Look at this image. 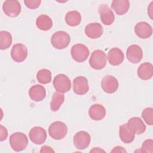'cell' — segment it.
I'll return each mask as SVG.
<instances>
[{
    "mask_svg": "<svg viewBox=\"0 0 153 153\" xmlns=\"http://www.w3.org/2000/svg\"><path fill=\"white\" fill-rule=\"evenodd\" d=\"M98 11L103 24L106 26L112 25L115 20L113 11L106 4H102L99 7Z\"/></svg>",
    "mask_w": 153,
    "mask_h": 153,
    "instance_id": "14",
    "label": "cell"
},
{
    "mask_svg": "<svg viewBox=\"0 0 153 153\" xmlns=\"http://www.w3.org/2000/svg\"><path fill=\"white\" fill-rule=\"evenodd\" d=\"M29 136L33 143L41 145L44 143L47 139V132L42 127L36 126L30 129Z\"/></svg>",
    "mask_w": 153,
    "mask_h": 153,
    "instance_id": "10",
    "label": "cell"
},
{
    "mask_svg": "<svg viewBox=\"0 0 153 153\" xmlns=\"http://www.w3.org/2000/svg\"><path fill=\"white\" fill-rule=\"evenodd\" d=\"M134 32L140 38L146 39L152 35V28L148 23L140 22L135 25Z\"/></svg>",
    "mask_w": 153,
    "mask_h": 153,
    "instance_id": "16",
    "label": "cell"
},
{
    "mask_svg": "<svg viewBox=\"0 0 153 153\" xmlns=\"http://www.w3.org/2000/svg\"><path fill=\"white\" fill-rule=\"evenodd\" d=\"M10 145L11 148L16 151L20 152L24 150L28 143V139L26 135L21 132H16L10 136Z\"/></svg>",
    "mask_w": 153,
    "mask_h": 153,
    "instance_id": "1",
    "label": "cell"
},
{
    "mask_svg": "<svg viewBox=\"0 0 153 153\" xmlns=\"http://www.w3.org/2000/svg\"><path fill=\"white\" fill-rule=\"evenodd\" d=\"M72 59L77 62H84L89 56L90 51L87 47L84 44H76L72 46L71 50Z\"/></svg>",
    "mask_w": 153,
    "mask_h": 153,
    "instance_id": "6",
    "label": "cell"
},
{
    "mask_svg": "<svg viewBox=\"0 0 153 153\" xmlns=\"http://www.w3.org/2000/svg\"><path fill=\"white\" fill-rule=\"evenodd\" d=\"M89 90L87 79L83 76H78L73 81V90L78 95L86 94Z\"/></svg>",
    "mask_w": 153,
    "mask_h": 153,
    "instance_id": "13",
    "label": "cell"
},
{
    "mask_svg": "<svg viewBox=\"0 0 153 153\" xmlns=\"http://www.w3.org/2000/svg\"><path fill=\"white\" fill-rule=\"evenodd\" d=\"M126 56L127 60L131 63H137L142 59V50L138 45H131L127 49Z\"/></svg>",
    "mask_w": 153,
    "mask_h": 153,
    "instance_id": "11",
    "label": "cell"
},
{
    "mask_svg": "<svg viewBox=\"0 0 153 153\" xmlns=\"http://www.w3.org/2000/svg\"><path fill=\"white\" fill-rule=\"evenodd\" d=\"M91 140V137L88 133L85 131L77 132L74 136L73 142L76 148L82 150L87 148Z\"/></svg>",
    "mask_w": 153,
    "mask_h": 153,
    "instance_id": "8",
    "label": "cell"
},
{
    "mask_svg": "<svg viewBox=\"0 0 153 153\" xmlns=\"http://www.w3.org/2000/svg\"><path fill=\"white\" fill-rule=\"evenodd\" d=\"M142 117L149 126L153 124V109L152 108H146L142 112Z\"/></svg>",
    "mask_w": 153,
    "mask_h": 153,
    "instance_id": "29",
    "label": "cell"
},
{
    "mask_svg": "<svg viewBox=\"0 0 153 153\" xmlns=\"http://www.w3.org/2000/svg\"><path fill=\"white\" fill-rule=\"evenodd\" d=\"M106 58L111 65L117 66L123 62L124 56L123 52L120 48L115 47L108 51Z\"/></svg>",
    "mask_w": 153,
    "mask_h": 153,
    "instance_id": "17",
    "label": "cell"
},
{
    "mask_svg": "<svg viewBox=\"0 0 153 153\" xmlns=\"http://www.w3.org/2000/svg\"><path fill=\"white\" fill-rule=\"evenodd\" d=\"M53 86L57 92L65 93L71 90V81L67 75L60 74L54 77Z\"/></svg>",
    "mask_w": 153,
    "mask_h": 153,
    "instance_id": "5",
    "label": "cell"
},
{
    "mask_svg": "<svg viewBox=\"0 0 153 153\" xmlns=\"http://www.w3.org/2000/svg\"><path fill=\"white\" fill-rule=\"evenodd\" d=\"M140 152H153V140L152 139H147L145 140L142 145Z\"/></svg>",
    "mask_w": 153,
    "mask_h": 153,
    "instance_id": "30",
    "label": "cell"
},
{
    "mask_svg": "<svg viewBox=\"0 0 153 153\" xmlns=\"http://www.w3.org/2000/svg\"><path fill=\"white\" fill-rule=\"evenodd\" d=\"M25 5L29 9L37 8L41 4V1L40 0H25L24 1Z\"/></svg>",
    "mask_w": 153,
    "mask_h": 153,
    "instance_id": "31",
    "label": "cell"
},
{
    "mask_svg": "<svg viewBox=\"0 0 153 153\" xmlns=\"http://www.w3.org/2000/svg\"><path fill=\"white\" fill-rule=\"evenodd\" d=\"M89 117L94 121H100L103 119L106 115V109L100 104H94L90 106L88 110Z\"/></svg>",
    "mask_w": 153,
    "mask_h": 153,
    "instance_id": "19",
    "label": "cell"
},
{
    "mask_svg": "<svg viewBox=\"0 0 153 153\" xmlns=\"http://www.w3.org/2000/svg\"><path fill=\"white\" fill-rule=\"evenodd\" d=\"M8 131L7 128L2 125L0 126V140L3 141L7 138Z\"/></svg>",
    "mask_w": 153,
    "mask_h": 153,
    "instance_id": "32",
    "label": "cell"
},
{
    "mask_svg": "<svg viewBox=\"0 0 153 153\" xmlns=\"http://www.w3.org/2000/svg\"><path fill=\"white\" fill-rule=\"evenodd\" d=\"M81 21V16L77 11H71L65 16V22L70 26H76Z\"/></svg>",
    "mask_w": 153,
    "mask_h": 153,
    "instance_id": "25",
    "label": "cell"
},
{
    "mask_svg": "<svg viewBox=\"0 0 153 153\" xmlns=\"http://www.w3.org/2000/svg\"><path fill=\"white\" fill-rule=\"evenodd\" d=\"M126 150L122 146H117L113 148L111 152H126Z\"/></svg>",
    "mask_w": 153,
    "mask_h": 153,
    "instance_id": "33",
    "label": "cell"
},
{
    "mask_svg": "<svg viewBox=\"0 0 153 153\" xmlns=\"http://www.w3.org/2000/svg\"><path fill=\"white\" fill-rule=\"evenodd\" d=\"M2 10L7 16L15 17L21 12V5L17 0H7L3 3Z\"/></svg>",
    "mask_w": 153,
    "mask_h": 153,
    "instance_id": "7",
    "label": "cell"
},
{
    "mask_svg": "<svg viewBox=\"0 0 153 153\" xmlns=\"http://www.w3.org/2000/svg\"><path fill=\"white\" fill-rule=\"evenodd\" d=\"M138 76L143 80H148L153 75V66L151 63L145 62L142 63L137 70Z\"/></svg>",
    "mask_w": 153,
    "mask_h": 153,
    "instance_id": "21",
    "label": "cell"
},
{
    "mask_svg": "<svg viewBox=\"0 0 153 153\" xmlns=\"http://www.w3.org/2000/svg\"><path fill=\"white\" fill-rule=\"evenodd\" d=\"M36 79L41 84H48L51 81V72L47 69H41L36 74Z\"/></svg>",
    "mask_w": 153,
    "mask_h": 153,
    "instance_id": "28",
    "label": "cell"
},
{
    "mask_svg": "<svg viewBox=\"0 0 153 153\" xmlns=\"http://www.w3.org/2000/svg\"><path fill=\"white\" fill-rule=\"evenodd\" d=\"M127 126L128 128L134 134H141L146 130V126L139 117H132L128 120Z\"/></svg>",
    "mask_w": 153,
    "mask_h": 153,
    "instance_id": "15",
    "label": "cell"
},
{
    "mask_svg": "<svg viewBox=\"0 0 153 153\" xmlns=\"http://www.w3.org/2000/svg\"><path fill=\"white\" fill-rule=\"evenodd\" d=\"M71 41L69 35L65 31H57L53 34L51 44L56 49L62 50L67 47Z\"/></svg>",
    "mask_w": 153,
    "mask_h": 153,
    "instance_id": "2",
    "label": "cell"
},
{
    "mask_svg": "<svg viewBox=\"0 0 153 153\" xmlns=\"http://www.w3.org/2000/svg\"><path fill=\"white\" fill-rule=\"evenodd\" d=\"M103 27L99 23H89L85 27L86 35L91 39L99 38L103 34Z\"/></svg>",
    "mask_w": 153,
    "mask_h": 153,
    "instance_id": "18",
    "label": "cell"
},
{
    "mask_svg": "<svg viewBox=\"0 0 153 153\" xmlns=\"http://www.w3.org/2000/svg\"><path fill=\"white\" fill-rule=\"evenodd\" d=\"M65 100V96L63 93L59 92H54L52 96L50 102V108L52 111H57Z\"/></svg>",
    "mask_w": 153,
    "mask_h": 153,
    "instance_id": "26",
    "label": "cell"
},
{
    "mask_svg": "<svg viewBox=\"0 0 153 153\" xmlns=\"http://www.w3.org/2000/svg\"><path fill=\"white\" fill-rule=\"evenodd\" d=\"M12 43V36L11 33L5 30L0 32V48L6 50L8 48Z\"/></svg>",
    "mask_w": 153,
    "mask_h": 153,
    "instance_id": "27",
    "label": "cell"
},
{
    "mask_svg": "<svg viewBox=\"0 0 153 153\" xmlns=\"http://www.w3.org/2000/svg\"><path fill=\"white\" fill-rule=\"evenodd\" d=\"M29 95L32 100L35 102H41L45 99L46 91L43 86L36 84L30 87L29 91Z\"/></svg>",
    "mask_w": 153,
    "mask_h": 153,
    "instance_id": "20",
    "label": "cell"
},
{
    "mask_svg": "<svg viewBox=\"0 0 153 153\" xmlns=\"http://www.w3.org/2000/svg\"><path fill=\"white\" fill-rule=\"evenodd\" d=\"M67 132V126L62 121H55L51 124L48 128L50 136L55 140L62 139L66 136Z\"/></svg>",
    "mask_w": 153,
    "mask_h": 153,
    "instance_id": "4",
    "label": "cell"
},
{
    "mask_svg": "<svg viewBox=\"0 0 153 153\" xmlns=\"http://www.w3.org/2000/svg\"><path fill=\"white\" fill-rule=\"evenodd\" d=\"M148 14L151 20H153V1H152L148 7Z\"/></svg>",
    "mask_w": 153,
    "mask_h": 153,
    "instance_id": "34",
    "label": "cell"
},
{
    "mask_svg": "<svg viewBox=\"0 0 153 153\" xmlns=\"http://www.w3.org/2000/svg\"><path fill=\"white\" fill-rule=\"evenodd\" d=\"M36 25L41 30H48L53 26V22L51 18L45 14L39 16L36 20Z\"/></svg>",
    "mask_w": 153,
    "mask_h": 153,
    "instance_id": "24",
    "label": "cell"
},
{
    "mask_svg": "<svg viewBox=\"0 0 153 153\" xmlns=\"http://www.w3.org/2000/svg\"><path fill=\"white\" fill-rule=\"evenodd\" d=\"M27 56V49L26 47L22 44H14L11 51V57L12 59L18 63L23 62Z\"/></svg>",
    "mask_w": 153,
    "mask_h": 153,
    "instance_id": "9",
    "label": "cell"
},
{
    "mask_svg": "<svg viewBox=\"0 0 153 153\" xmlns=\"http://www.w3.org/2000/svg\"><path fill=\"white\" fill-rule=\"evenodd\" d=\"M90 66L96 70L104 68L106 65V56L101 50H96L93 51L89 59Z\"/></svg>",
    "mask_w": 153,
    "mask_h": 153,
    "instance_id": "3",
    "label": "cell"
},
{
    "mask_svg": "<svg viewBox=\"0 0 153 153\" xmlns=\"http://www.w3.org/2000/svg\"><path fill=\"white\" fill-rule=\"evenodd\" d=\"M130 7V2L127 0H114L111 4V8L117 14L122 16L126 14Z\"/></svg>",
    "mask_w": 153,
    "mask_h": 153,
    "instance_id": "22",
    "label": "cell"
},
{
    "mask_svg": "<svg viewBox=\"0 0 153 153\" xmlns=\"http://www.w3.org/2000/svg\"><path fill=\"white\" fill-rule=\"evenodd\" d=\"M54 151L53 150V149L47 145H44L43 146H42L41 150H40V152H54Z\"/></svg>",
    "mask_w": 153,
    "mask_h": 153,
    "instance_id": "35",
    "label": "cell"
},
{
    "mask_svg": "<svg viewBox=\"0 0 153 153\" xmlns=\"http://www.w3.org/2000/svg\"><path fill=\"white\" fill-rule=\"evenodd\" d=\"M119 136L121 141L124 143H130L132 142L135 137V134L132 133L128 128L127 123L120 126Z\"/></svg>",
    "mask_w": 153,
    "mask_h": 153,
    "instance_id": "23",
    "label": "cell"
},
{
    "mask_svg": "<svg viewBox=\"0 0 153 153\" xmlns=\"http://www.w3.org/2000/svg\"><path fill=\"white\" fill-rule=\"evenodd\" d=\"M118 82L116 78L112 75H106L101 81V87L103 90L107 93H114L118 88Z\"/></svg>",
    "mask_w": 153,
    "mask_h": 153,
    "instance_id": "12",
    "label": "cell"
},
{
    "mask_svg": "<svg viewBox=\"0 0 153 153\" xmlns=\"http://www.w3.org/2000/svg\"><path fill=\"white\" fill-rule=\"evenodd\" d=\"M105 152V151L103 150V149H101L99 148H93V149L90 151V152Z\"/></svg>",
    "mask_w": 153,
    "mask_h": 153,
    "instance_id": "36",
    "label": "cell"
}]
</instances>
